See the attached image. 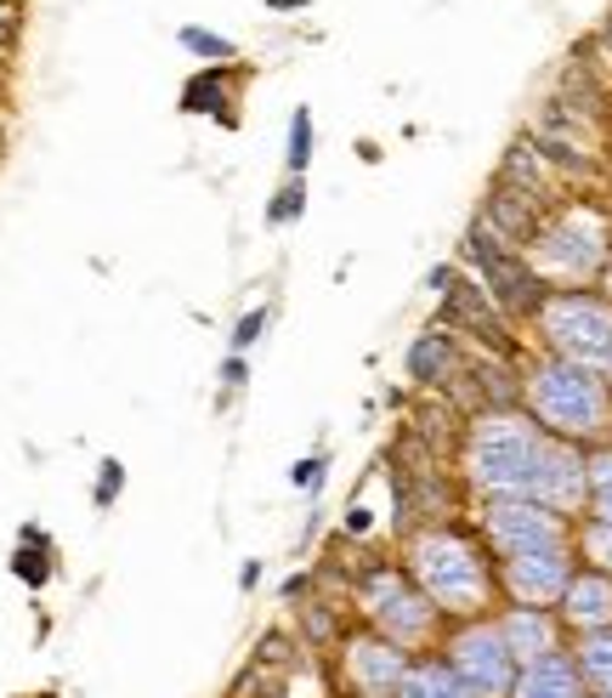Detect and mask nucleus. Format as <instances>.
Segmentation results:
<instances>
[{
    "instance_id": "f257e3e1",
    "label": "nucleus",
    "mask_w": 612,
    "mask_h": 698,
    "mask_svg": "<svg viewBox=\"0 0 612 698\" xmlns=\"http://www.w3.org/2000/svg\"><path fill=\"white\" fill-rule=\"evenodd\" d=\"M544 431L522 415H483L465 449V472L476 488L499 494V500H533V477L544 460Z\"/></svg>"
},
{
    "instance_id": "f03ea898",
    "label": "nucleus",
    "mask_w": 612,
    "mask_h": 698,
    "mask_svg": "<svg viewBox=\"0 0 612 698\" xmlns=\"http://www.w3.org/2000/svg\"><path fill=\"white\" fill-rule=\"evenodd\" d=\"M528 409L544 431L556 438H596L612 420V404H607V381H596V370L585 363H567V358H544L539 370L528 375Z\"/></svg>"
},
{
    "instance_id": "7ed1b4c3",
    "label": "nucleus",
    "mask_w": 612,
    "mask_h": 698,
    "mask_svg": "<svg viewBox=\"0 0 612 698\" xmlns=\"http://www.w3.org/2000/svg\"><path fill=\"white\" fill-rule=\"evenodd\" d=\"M415 574L426 585V596L442 613H476L488 603V562L476 556V545H465L460 534L437 528V534H420L415 545Z\"/></svg>"
},
{
    "instance_id": "20e7f679",
    "label": "nucleus",
    "mask_w": 612,
    "mask_h": 698,
    "mask_svg": "<svg viewBox=\"0 0 612 698\" xmlns=\"http://www.w3.org/2000/svg\"><path fill=\"white\" fill-rule=\"evenodd\" d=\"M539 324H544V341L556 347V358L567 363H612V302L590 290H562L539 307Z\"/></svg>"
},
{
    "instance_id": "39448f33",
    "label": "nucleus",
    "mask_w": 612,
    "mask_h": 698,
    "mask_svg": "<svg viewBox=\"0 0 612 698\" xmlns=\"http://www.w3.org/2000/svg\"><path fill=\"white\" fill-rule=\"evenodd\" d=\"M533 250L544 261V273H556V279H596L607 261H612V233H607L601 211L573 205L551 227H539Z\"/></svg>"
},
{
    "instance_id": "423d86ee",
    "label": "nucleus",
    "mask_w": 612,
    "mask_h": 698,
    "mask_svg": "<svg viewBox=\"0 0 612 698\" xmlns=\"http://www.w3.org/2000/svg\"><path fill=\"white\" fill-rule=\"evenodd\" d=\"M449 671L465 682L471 698H505L517 687V653L505 648L499 624H465L449 642Z\"/></svg>"
},
{
    "instance_id": "0eeeda50",
    "label": "nucleus",
    "mask_w": 612,
    "mask_h": 698,
    "mask_svg": "<svg viewBox=\"0 0 612 698\" xmlns=\"http://www.w3.org/2000/svg\"><path fill=\"white\" fill-rule=\"evenodd\" d=\"M471 261L488 273V295H494V307H505V313H539L551 295H544V279L528 268L522 256H510V250H499V239L476 222L471 227Z\"/></svg>"
},
{
    "instance_id": "6e6552de",
    "label": "nucleus",
    "mask_w": 612,
    "mask_h": 698,
    "mask_svg": "<svg viewBox=\"0 0 612 698\" xmlns=\"http://www.w3.org/2000/svg\"><path fill=\"white\" fill-rule=\"evenodd\" d=\"M488 534L505 556H533V551H567V528L551 506L539 500H494L488 506Z\"/></svg>"
},
{
    "instance_id": "1a4fd4ad",
    "label": "nucleus",
    "mask_w": 612,
    "mask_h": 698,
    "mask_svg": "<svg viewBox=\"0 0 612 698\" xmlns=\"http://www.w3.org/2000/svg\"><path fill=\"white\" fill-rule=\"evenodd\" d=\"M369 613H374V624H381L397 648L426 642L431 637V619H437L431 596H420L403 574H374L369 579Z\"/></svg>"
},
{
    "instance_id": "9d476101",
    "label": "nucleus",
    "mask_w": 612,
    "mask_h": 698,
    "mask_svg": "<svg viewBox=\"0 0 612 698\" xmlns=\"http://www.w3.org/2000/svg\"><path fill=\"white\" fill-rule=\"evenodd\" d=\"M585 494H590V460L567 438H551L544 443V460H539V477H533V500L551 506V511H573Z\"/></svg>"
},
{
    "instance_id": "9b49d317",
    "label": "nucleus",
    "mask_w": 612,
    "mask_h": 698,
    "mask_svg": "<svg viewBox=\"0 0 612 698\" xmlns=\"http://www.w3.org/2000/svg\"><path fill=\"white\" fill-rule=\"evenodd\" d=\"M573 568H567V551H533V556H505V585L522 608H544V603H562Z\"/></svg>"
},
{
    "instance_id": "f8f14e48",
    "label": "nucleus",
    "mask_w": 612,
    "mask_h": 698,
    "mask_svg": "<svg viewBox=\"0 0 612 698\" xmlns=\"http://www.w3.org/2000/svg\"><path fill=\"white\" fill-rule=\"evenodd\" d=\"M562 613L585 630H607V619H612V574H596V568H585V574H573L567 579V590H562Z\"/></svg>"
},
{
    "instance_id": "ddd939ff",
    "label": "nucleus",
    "mask_w": 612,
    "mask_h": 698,
    "mask_svg": "<svg viewBox=\"0 0 612 698\" xmlns=\"http://www.w3.org/2000/svg\"><path fill=\"white\" fill-rule=\"evenodd\" d=\"M510 698H585V676H578V664H573V658L544 653V658H533L528 671L517 676Z\"/></svg>"
},
{
    "instance_id": "4468645a",
    "label": "nucleus",
    "mask_w": 612,
    "mask_h": 698,
    "mask_svg": "<svg viewBox=\"0 0 612 698\" xmlns=\"http://www.w3.org/2000/svg\"><path fill=\"white\" fill-rule=\"evenodd\" d=\"M347 671H352V682L369 693V698H386V693H397V682H403V653H397V642H358L352 648V658H347Z\"/></svg>"
},
{
    "instance_id": "2eb2a0df",
    "label": "nucleus",
    "mask_w": 612,
    "mask_h": 698,
    "mask_svg": "<svg viewBox=\"0 0 612 698\" xmlns=\"http://www.w3.org/2000/svg\"><path fill=\"white\" fill-rule=\"evenodd\" d=\"M499 637H505V648L517 653L522 664H533L544 653H556V619L544 608H510L505 624H499Z\"/></svg>"
},
{
    "instance_id": "dca6fc26",
    "label": "nucleus",
    "mask_w": 612,
    "mask_h": 698,
    "mask_svg": "<svg viewBox=\"0 0 612 698\" xmlns=\"http://www.w3.org/2000/svg\"><path fill=\"white\" fill-rule=\"evenodd\" d=\"M397 698H471V693L449 664H415V671H403Z\"/></svg>"
},
{
    "instance_id": "f3484780",
    "label": "nucleus",
    "mask_w": 612,
    "mask_h": 698,
    "mask_svg": "<svg viewBox=\"0 0 612 698\" xmlns=\"http://www.w3.org/2000/svg\"><path fill=\"white\" fill-rule=\"evenodd\" d=\"M578 676H585L601 698H612V630H590L578 648Z\"/></svg>"
},
{
    "instance_id": "a211bd4d",
    "label": "nucleus",
    "mask_w": 612,
    "mask_h": 698,
    "mask_svg": "<svg viewBox=\"0 0 612 698\" xmlns=\"http://www.w3.org/2000/svg\"><path fill=\"white\" fill-rule=\"evenodd\" d=\"M449 363H454L449 336H420L415 352H408V375H415V381H442V375H449Z\"/></svg>"
},
{
    "instance_id": "6ab92c4d",
    "label": "nucleus",
    "mask_w": 612,
    "mask_h": 698,
    "mask_svg": "<svg viewBox=\"0 0 612 698\" xmlns=\"http://www.w3.org/2000/svg\"><path fill=\"white\" fill-rule=\"evenodd\" d=\"M23 545H34V551H18V556H12V574L29 579V585H46V579H52V562H46L41 528H23Z\"/></svg>"
},
{
    "instance_id": "aec40b11",
    "label": "nucleus",
    "mask_w": 612,
    "mask_h": 698,
    "mask_svg": "<svg viewBox=\"0 0 612 698\" xmlns=\"http://www.w3.org/2000/svg\"><path fill=\"white\" fill-rule=\"evenodd\" d=\"M590 506H596V522L612 528V449L590 454Z\"/></svg>"
},
{
    "instance_id": "412c9836",
    "label": "nucleus",
    "mask_w": 612,
    "mask_h": 698,
    "mask_svg": "<svg viewBox=\"0 0 612 698\" xmlns=\"http://www.w3.org/2000/svg\"><path fill=\"white\" fill-rule=\"evenodd\" d=\"M182 109H188V114H211V109H227V97H222L216 75H199V80L182 91Z\"/></svg>"
},
{
    "instance_id": "4be33fe9",
    "label": "nucleus",
    "mask_w": 612,
    "mask_h": 698,
    "mask_svg": "<svg viewBox=\"0 0 612 698\" xmlns=\"http://www.w3.org/2000/svg\"><path fill=\"white\" fill-rule=\"evenodd\" d=\"M284 159H290V171H306V159H313V114L306 109L290 120V154Z\"/></svg>"
},
{
    "instance_id": "5701e85b",
    "label": "nucleus",
    "mask_w": 612,
    "mask_h": 698,
    "mask_svg": "<svg viewBox=\"0 0 612 698\" xmlns=\"http://www.w3.org/2000/svg\"><path fill=\"white\" fill-rule=\"evenodd\" d=\"M182 46H188V52H199V57H233V41L204 35V29H182Z\"/></svg>"
},
{
    "instance_id": "b1692460",
    "label": "nucleus",
    "mask_w": 612,
    "mask_h": 698,
    "mask_svg": "<svg viewBox=\"0 0 612 698\" xmlns=\"http://www.w3.org/2000/svg\"><path fill=\"white\" fill-rule=\"evenodd\" d=\"M301 205H306V188L301 182H290L279 199H272V211H267V222H295L301 216Z\"/></svg>"
},
{
    "instance_id": "393cba45",
    "label": "nucleus",
    "mask_w": 612,
    "mask_h": 698,
    "mask_svg": "<svg viewBox=\"0 0 612 698\" xmlns=\"http://www.w3.org/2000/svg\"><path fill=\"white\" fill-rule=\"evenodd\" d=\"M120 460H102V483H97V506H109L114 500V494H120Z\"/></svg>"
},
{
    "instance_id": "a878e982",
    "label": "nucleus",
    "mask_w": 612,
    "mask_h": 698,
    "mask_svg": "<svg viewBox=\"0 0 612 698\" xmlns=\"http://www.w3.org/2000/svg\"><path fill=\"white\" fill-rule=\"evenodd\" d=\"M267 336V313H245V324H238V336H233V347H256Z\"/></svg>"
},
{
    "instance_id": "bb28decb",
    "label": "nucleus",
    "mask_w": 612,
    "mask_h": 698,
    "mask_svg": "<svg viewBox=\"0 0 612 698\" xmlns=\"http://www.w3.org/2000/svg\"><path fill=\"white\" fill-rule=\"evenodd\" d=\"M290 477H295V488H318V483H324V460H318V454H313V460H301Z\"/></svg>"
},
{
    "instance_id": "cd10ccee",
    "label": "nucleus",
    "mask_w": 612,
    "mask_h": 698,
    "mask_svg": "<svg viewBox=\"0 0 612 698\" xmlns=\"http://www.w3.org/2000/svg\"><path fill=\"white\" fill-rule=\"evenodd\" d=\"M222 375H227V386H245V363L227 358V370H222Z\"/></svg>"
},
{
    "instance_id": "c85d7f7f",
    "label": "nucleus",
    "mask_w": 612,
    "mask_h": 698,
    "mask_svg": "<svg viewBox=\"0 0 612 698\" xmlns=\"http://www.w3.org/2000/svg\"><path fill=\"white\" fill-rule=\"evenodd\" d=\"M12 29H18V23H12L7 12H0V46H7V41H12Z\"/></svg>"
},
{
    "instance_id": "c756f323",
    "label": "nucleus",
    "mask_w": 612,
    "mask_h": 698,
    "mask_svg": "<svg viewBox=\"0 0 612 698\" xmlns=\"http://www.w3.org/2000/svg\"><path fill=\"white\" fill-rule=\"evenodd\" d=\"M607 52H612V23H607Z\"/></svg>"
},
{
    "instance_id": "7c9ffc66",
    "label": "nucleus",
    "mask_w": 612,
    "mask_h": 698,
    "mask_svg": "<svg viewBox=\"0 0 612 698\" xmlns=\"http://www.w3.org/2000/svg\"><path fill=\"white\" fill-rule=\"evenodd\" d=\"M607 284H612V261H607Z\"/></svg>"
},
{
    "instance_id": "2f4dec72",
    "label": "nucleus",
    "mask_w": 612,
    "mask_h": 698,
    "mask_svg": "<svg viewBox=\"0 0 612 698\" xmlns=\"http://www.w3.org/2000/svg\"><path fill=\"white\" fill-rule=\"evenodd\" d=\"M607 370H612V363H607Z\"/></svg>"
},
{
    "instance_id": "473e14b6",
    "label": "nucleus",
    "mask_w": 612,
    "mask_h": 698,
    "mask_svg": "<svg viewBox=\"0 0 612 698\" xmlns=\"http://www.w3.org/2000/svg\"><path fill=\"white\" fill-rule=\"evenodd\" d=\"M607 568H612V562H607Z\"/></svg>"
}]
</instances>
